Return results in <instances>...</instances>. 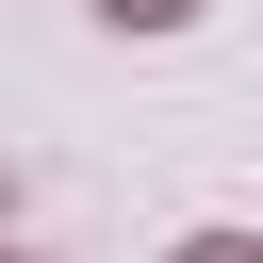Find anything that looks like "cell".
Masks as SVG:
<instances>
[{
    "label": "cell",
    "instance_id": "obj_2",
    "mask_svg": "<svg viewBox=\"0 0 263 263\" xmlns=\"http://www.w3.org/2000/svg\"><path fill=\"white\" fill-rule=\"evenodd\" d=\"M181 263H263V230H197V247H181Z\"/></svg>",
    "mask_w": 263,
    "mask_h": 263
},
{
    "label": "cell",
    "instance_id": "obj_1",
    "mask_svg": "<svg viewBox=\"0 0 263 263\" xmlns=\"http://www.w3.org/2000/svg\"><path fill=\"white\" fill-rule=\"evenodd\" d=\"M99 16H115V33H181L197 0H99Z\"/></svg>",
    "mask_w": 263,
    "mask_h": 263
}]
</instances>
